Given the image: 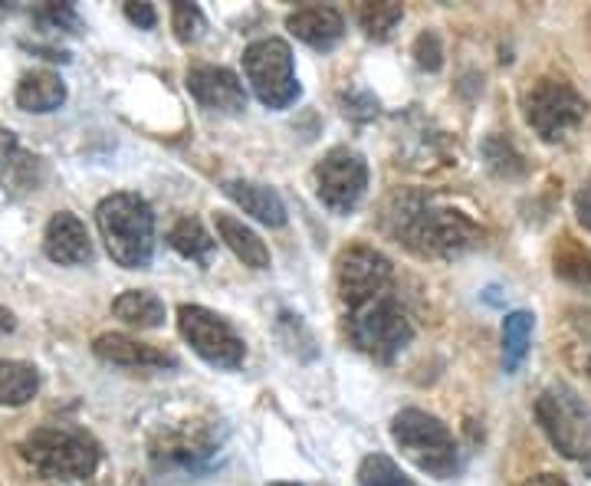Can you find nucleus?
I'll return each instance as SVG.
<instances>
[{
  "mask_svg": "<svg viewBox=\"0 0 591 486\" xmlns=\"http://www.w3.org/2000/svg\"><path fill=\"white\" fill-rule=\"evenodd\" d=\"M24 460L44 476V479H86L99 466V443L67 424H47L24 437L21 443Z\"/></svg>",
  "mask_w": 591,
  "mask_h": 486,
  "instance_id": "3",
  "label": "nucleus"
},
{
  "mask_svg": "<svg viewBox=\"0 0 591 486\" xmlns=\"http://www.w3.org/2000/svg\"><path fill=\"white\" fill-rule=\"evenodd\" d=\"M221 437L214 434L211 424L201 420H185L178 427L162 430L152 440V463L158 470H181V473H198L211 463L217 453Z\"/></svg>",
  "mask_w": 591,
  "mask_h": 486,
  "instance_id": "11",
  "label": "nucleus"
},
{
  "mask_svg": "<svg viewBox=\"0 0 591 486\" xmlns=\"http://www.w3.org/2000/svg\"><path fill=\"white\" fill-rule=\"evenodd\" d=\"M40 181V158L21 152L14 132L0 129V191H37Z\"/></svg>",
  "mask_w": 591,
  "mask_h": 486,
  "instance_id": "20",
  "label": "nucleus"
},
{
  "mask_svg": "<svg viewBox=\"0 0 591 486\" xmlns=\"http://www.w3.org/2000/svg\"><path fill=\"white\" fill-rule=\"evenodd\" d=\"M40 391V371L27 361L0 358V407H21Z\"/></svg>",
  "mask_w": 591,
  "mask_h": 486,
  "instance_id": "21",
  "label": "nucleus"
},
{
  "mask_svg": "<svg viewBox=\"0 0 591 486\" xmlns=\"http://www.w3.org/2000/svg\"><path fill=\"white\" fill-rule=\"evenodd\" d=\"M348 335L375 361H394V355L404 352L407 342L414 339V329H411L407 312L388 293V296H378V299L362 303L358 309H352Z\"/></svg>",
  "mask_w": 591,
  "mask_h": 486,
  "instance_id": "6",
  "label": "nucleus"
},
{
  "mask_svg": "<svg viewBox=\"0 0 591 486\" xmlns=\"http://www.w3.org/2000/svg\"><path fill=\"white\" fill-rule=\"evenodd\" d=\"M414 60L421 70L427 73H437L444 67V47H440V37L434 31H424L417 40H414Z\"/></svg>",
  "mask_w": 591,
  "mask_h": 486,
  "instance_id": "31",
  "label": "nucleus"
},
{
  "mask_svg": "<svg viewBox=\"0 0 591 486\" xmlns=\"http://www.w3.org/2000/svg\"><path fill=\"white\" fill-rule=\"evenodd\" d=\"M335 283H339L342 303L348 309H358L362 303H371V299L391 293L394 266L381 250H375L368 244H355V247L342 250V257L335 263Z\"/></svg>",
  "mask_w": 591,
  "mask_h": 486,
  "instance_id": "9",
  "label": "nucleus"
},
{
  "mask_svg": "<svg viewBox=\"0 0 591 486\" xmlns=\"http://www.w3.org/2000/svg\"><path fill=\"white\" fill-rule=\"evenodd\" d=\"M535 420L548 443L568 460L591 457V407L568 384H548L535 401Z\"/></svg>",
  "mask_w": 591,
  "mask_h": 486,
  "instance_id": "5",
  "label": "nucleus"
},
{
  "mask_svg": "<svg viewBox=\"0 0 591 486\" xmlns=\"http://www.w3.org/2000/svg\"><path fill=\"white\" fill-rule=\"evenodd\" d=\"M17 106L24 112H37V116H47V112H57L63 103H67V83L60 73L54 70H34L27 73L21 83H17V93H14Z\"/></svg>",
  "mask_w": 591,
  "mask_h": 486,
  "instance_id": "19",
  "label": "nucleus"
},
{
  "mask_svg": "<svg viewBox=\"0 0 591 486\" xmlns=\"http://www.w3.org/2000/svg\"><path fill=\"white\" fill-rule=\"evenodd\" d=\"M214 227H217V237L224 240V247L250 270H267L270 266V247L260 240L257 230H250L244 221H237L234 214H214Z\"/></svg>",
  "mask_w": 591,
  "mask_h": 486,
  "instance_id": "18",
  "label": "nucleus"
},
{
  "mask_svg": "<svg viewBox=\"0 0 591 486\" xmlns=\"http://www.w3.org/2000/svg\"><path fill=\"white\" fill-rule=\"evenodd\" d=\"M391 437L417 470L437 479H450L460 470V447L450 427L427 411H417V407L398 411L391 420Z\"/></svg>",
  "mask_w": 591,
  "mask_h": 486,
  "instance_id": "4",
  "label": "nucleus"
},
{
  "mask_svg": "<svg viewBox=\"0 0 591 486\" xmlns=\"http://www.w3.org/2000/svg\"><path fill=\"white\" fill-rule=\"evenodd\" d=\"M286 27L312 50H332L345 34V21L335 8H303L286 17Z\"/></svg>",
  "mask_w": 591,
  "mask_h": 486,
  "instance_id": "16",
  "label": "nucleus"
},
{
  "mask_svg": "<svg viewBox=\"0 0 591 486\" xmlns=\"http://www.w3.org/2000/svg\"><path fill=\"white\" fill-rule=\"evenodd\" d=\"M224 194L244 208L253 221L267 224V227H283L286 224V204L283 198L267 188V185H257V181H247V178H237V181H224Z\"/></svg>",
  "mask_w": 591,
  "mask_h": 486,
  "instance_id": "17",
  "label": "nucleus"
},
{
  "mask_svg": "<svg viewBox=\"0 0 591 486\" xmlns=\"http://www.w3.org/2000/svg\"><path fill=\"white\" fill-rule=\"evenodd\" d=\"M116 319L135 325V329H158L165 322V303L149 289H129L113 303Z\"/></svg>",
  "mask_w": 591,
  "mask_h": 486,
  "instance_id": "22",
  "label": "nucleus"
},
{
  "mask_svg": "<svg viewBox=\"0 0 591 486\" xmlns=\"http://www.w3.org/2000/svg\"><path fill=\"white\" fill-rule=\"evenodd\" d=\"M532 312H509L503 319V368L516 371L525 355H529V342H532Z\"/></svg>",
  "mask_w": 591,
  "mask_h": 486,
  "instance_id": "24",
  "label": "nucleus"
},
{
  "mask_svg": "<svg viewBox=\"0 0 591 486\" xmlns=\"http://www.w3.org/2000/svg\"><path fill=\"white\" fill-rule=\"evenodd\" d=\"M358 483L362 486H417L391 457H385V453H371V457H365L362 460V466H358Z\"/></svg>",
  "mask_w": 591,
  "mask_h": 486,
  "instance_id": "26",
  "label": "nucleus"
},
{
  "mask_svg": "<svg viewBox=\"0 0 591 486\" xmlns=\"http://www.w3.org/2000/svg\"><path fill=\"white\" fill-rule=\"evenodd\" d=\"M37 27L44 31H76L80 27V17L70 4H44L37 14H34Z\"/></svg>",
  "mask_w": 591,
  "mask_h": 486,
  "instance_id": "30",
  "label": "nucleus"
},
{
  "mask_svg": "<svg viewBox=\"0 0 591 486\" xmlns=\"http://www.w3.org/2000/svg\"><path fill=\"white\" fill-rule=\"evenodd\" d=\"M244 73H247V83L253 86L257 99L267 109H286L299 96L293 50L286 40H276V37L253 40L244 50Z\"/></svg>",
  "mask_w": 591,
  "mask_h": 486,
  "instance_id": "7",
  "label": "nucleus"
},
{
  "mask_svg": "<svg viewBox=\"0 0 591 486\" xmlns=\"http://www.w3.org/2000/svg\"><path fill=\"white\" fill-rule=\"evenodd\" d=\"M44 250L54 263L60 266H80L93 257V240H90V230L86 224L70 214V211H60L50 217L47 224V234H44Z\"/></svg>",
  "mask_w": 591,
  "mask_h": 486,
  "instance_id": "14",
  "label": "nucleus"
},
{
  "mask_svg": "<svg viewBox=\"0 0 591 486\" xmlns=\"http://www.w3.org/2000/svg\"><path fill=\"white\" fill-rule=\"evenodd\" d=\"M126 17H129L135 27H142V31H152V27L158 24V14H155L152 4H126Z\"/></svg>",
  "mask_w": 591,
  "mask_h": 486,
  "instance_id": "32",
  "label": "nucleus"
},
{
  "mask_svg": "<svg viewBox=\"0 0 591 486\" xmlns=\"http://www.w3.org/2000/svg\"><path fill=\"white\" fill-rule=\"evenodd\" d=\"M588 375H591V358H588Z\"/></svg>",
  "mask_w": 591,
  "mask_h": 486,
  "instance_id": "37",
  "label": "nucleus"
},
{
  "mask_svg": "<svg viewBox=\"0 0 591 486\" xmlns=\"http://www.w3.org/2000/svg\"><path fill=\"white\" fill-rule=\"evenodd\" d=\"M575 217H578V224L591 234V185H584V188L575 194Z\"/></svg>",
  "mask_w": 591,
  "mask_h": 486,
  "instance_id": "33",
  "label": "nucleus"
},
{
  "mask_svg": "<svg viewBox=\"0 0 591 486\" xmlns=\"http://www.w3.org/2000/svg\"><path fill=\"white\" fill-rule=\"evenodd\" d=\"M276 486H306V483H276Z\"/></svg>",
  "mask_w": 591,
  "mask_h": 486,
  "instance_id": "36",
  "label": "nucleus"
},
{
  "mask_svg": "<svg viewBox=\"0 0 591 486\" xmlns=\"http://www.w3.org/2000/svg\"><path fill=\"white\" fill-rule=\"evenodd\" d=\"M14 325H17V319H14V312H11V309H4V306H0V335H8V332H14Z\"/></svg>",
  "mask_w": 591,
  "mask_h": 486,
  "instance_id": "35",
  "label": "nucleus"
},
{
  "mask_svg": "<svg viewBox=\"0 0 591 486\" xmlns=\"http://www.w3.org/2000/svg\"><path fill=\"white\" fill-rule=\"evenodd\" d=\"M172 27H175V34H178L181 44L201 40V34H204V14H201V8H194V4H175V8H172Z\"/></svg>",
  "mask_w": 591,
  "mask_h": 486,
  "instance_id": "29",
  "label": "nucleus"
},
{
  "mask_svg": "<svg viewBox=\"0 0 591 486\" xmlns=\"http://www.w3.org/2000/svg\"><path fill=\"white\" fill-rule=\"evenodd\" d=\"M483 158H486L489 171L499 175V178H519V175L525 171L522 155H519V152L512 149V142L503 139V135H489V139L483 142Z\"/></svg>",
  "mask_w": 591,
  "mask_h": 486,
  "instance_id": "28",
  "label": "nucleus"
},
{
  "mask_svg": "<svg viewBox=\"0 0 591 486\" xmlns=\"http://www.w3.org/2000/svg\"><path fill=\"white\" fill-rule=\"evenodd\" d=\"M93 352L109 361V365H122V368H175L178 358L149 345V342H139L132 335H122V332H106L93 342Z\"/></svg>",
  "mask_w": 591,
  "mask_h": 486,
  "instance_id": "15",
  "label": "nucleus"
},
{
  "mask_svg": "<svg viewBox=\"0 0 591 486\" xmlns=\"http://www.w3.org/2000/svg\"><path fill=\"white\" fill-rule=\"evenodd\" d=\"M404 8L394 4V0H375V4H362L358 8V24L365 31V37L371 40H388L391 31L401 24Z\"/></svg>",
  "mask_w": 591,
  "mask_h": 486,
  "instance_id": "25",
  "label": "nucleus"
},
{
  "mask_svg": "<svg viewBox=\"0 0 591 486\" xmlns=\"http://www.w3.org/2000/svg\"><path fill=\"white\" fill-rule=\"evenodd\" d=\"M522 109L525 122L539 132L542 142H562L584 122L588 103L565 80H539L525 93Z\"/></svg>",
  "mask_w": 591,
  "mask_h": 486,
  "instance_id": "8",
  "label": "nucleus"
},
{
  "mask_svg": "<svg viewBox=\"0 0 591 486\" xmlns=\"http://www.w3.org/2000/svg\"><path fill=\"white\" fill-rule=\"evenodd\" d=\"M368 188V165L358 152L339 145L316 165V191L335 214H348Z\"/></svg>",
  "mask_w": 591,
  "mask_h": 486,
  "instance_id": "12",
  "label": "nucleus"
},
{
  "mask_svg": "<svg viewBox=\"0 0 591 486\" xmlns=\"http://www.w3.org/2000/svg\"><path fill=\"white\" fill-rule=\"evenodd\" d=\"M522 486H568V483L555 473H539V476H529Z\"/></svg>",
  "mask_w": 591,
  "mask_h": 486,
  "instance_id": "34",
  "label": "nucleus"
},
{
  "mask_svg": "<svg viewBox=\"0 0 591 486\" xmlns=\"http://www.w3.org/2000/svg\"><path fill=\"white\" fill-rule=\"evenodd\" d=\"M385 227L421 257H457L480 240V227L463 211L444 208L417 191L391 198Z\"/></svg>",
  "mask_w": 591,
  "mask_h": 486,
  "instance_id": "1",
  "label": "nucleus"
},
{
  "mask_svg": "<svg viewBox=\"0 0 591 486\" xmlns=\"http://www.w3.org/2000/svg\"><path fill=\"white\" fill-rule=\"evenodd\" d=\"M99 234L113 260L126 270H145L155 257V214L139 194H109L96 208Z\"/></svg>",
  "mask_w": 591,
  "mask_h": 486,
  "instance_id": "2",
  "label": "nucleus"
},
{
  "mask_svg": "<svg viewBox=\"0 0 591 486\" xmlns=\"http://www.w3.org/2000/svg\"><path fill=\"white\" fill-rule=\"evenodd\" d=\"M188 93L198 99V106L224 116H237L247 109V93L237 73L227 67H191L188 70Z\"/></svg>",
  "mask_w": 591,
  "mask_h": 486,
  "instance_id": "13",
  "label": "nucleus"
},
{
  "mask_svg": "<svg viewBox=\"0 0 591 486\" xmlns=\"http://www.w3.org/2000/svg\"><path fill=\"white\" fill-rule=\"evenodd\" d=\"M168 244H172L185 260H194V263H201V266H208L211 257H214V240H211V234L204 230V224H201L198 217H181V221L172 227Z\"/></svg>",
  "mask_w": 591,
  "mask_h": 486,
  "instance_id": "23",
  "label": "nucleus"
},
{
  "mask_svg": "<svg viewBox=\"0 0 591 486\" xmlns=\"http://www.w3.org/2000/svg\"><path fill=\"white\" fill-rule=\"evenodd\" d=\"M178 329L185 335V342L214 368H240L247 345L244 339L227 325V319H221L217 312L204 309V306H181L178 309Z\"/></svg>",
  "mask_w": 591,
  "mask_h": 486,
  "instance_id": "10",
  "label": "nucleus"
},
{
  "mask_svg": "<svg viewBox=\"0 0 591 486\" xmlns=\"http://www.w3.org/2000/svg\"><path fill=\"white\" fill-rule=\"evenodd\" d=\"M555 273H558L565 283L591 293V250H581V247H575V244H565V247L555 253Z\"/></svg>",
  "mask_w": 591,
  "mask_h": 486,
  "instance_id": "27",
  "label": "nucleus"
}]
</instances>
